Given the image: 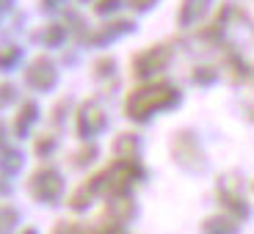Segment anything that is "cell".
Returning a JSON list of instances; mask_svg holds the SVG:
<instances>
[{
    "instance_id": "1",
    "label": "cell",
    "mask_w": 254,
    "mask_h": 234,
    "mask_svg": "<svg viewBox=\"0 0 254 234\" xmlns=\"http://www.w3.org/2000/svg\"><path fill=\"white\" fill-rule=\"evenodd\" d=\"M169 96H174L172 89H163V86H144V89H138L135 94H130V99H127V113L135 116V119H144V116L152 113L155 108L166 105Z\"/></svg>"
},
{
    "instance_id": "2",
    "label": "cell",
    "mask_w": 254,
    "mask_h": 234,
    "mask_svg": "<svg viewBox=\"0 0 254 234\" xmlns=\"http://www.w3.org/2000/svg\"><path fill=\"white\" fill-rule=\"evenodd\" d=\"M31 187H33V193H36L39 198L50 201V198L58 196V190H61V179H58L53 171H42V174H36V177H33Z\"/></svg>"
}]
</instances>
